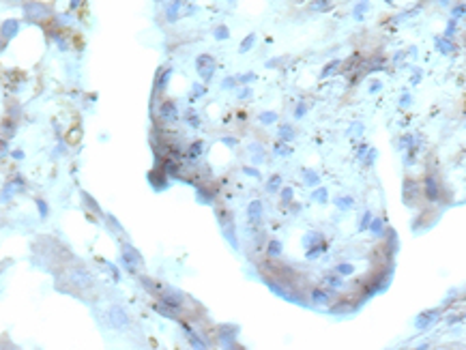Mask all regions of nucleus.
Instances as JSON below:
<instances>
[{"label": "nucleus", "mask_w": 466, "mask_h": 350, "mask_svg": "<svg viewBox=\"0 0 466 350\" xmlns=\"http://www.w3.org/2000/svg\"><path fill=\"white\" fill-rule=\"evenodd\" d=\"M384 224H387V219H382V217H372V222L370 226H367V230L374 234V236H381L384 232Z\"/></svg>", "instance_id": "obj_24"}, {"label": "nucleus", "mask_w": 466, "mask_h": 350, "mask_svg": "<svg viewBox=\"0 0 466 350\" xmlns=\"http://www.w3.org/2000/svg\"><path fill=\"white\" fill-rule=\"evenodd\" d=\"M322 282H324V286H329V290H335V288H342L344 286V279L342 275H338V273H327V275L322 277Z\"/></svg>", "instance_id": "obj_21"}, {"label": "nucleus", "mask_w": 466, "mask_h": 350, "mask_svg": "<svg viewBox=\"0 0 466 350\" xmlns=\"http://www.w3.org/2000/svg\"><path fill=\"white\" fill-rule=\"evenodd\" d=\"M421 78H424V73H421V71H415V75H413V80H410V84H417V82H419V80Z\"/></svg>", "instance_id": "obj_59"}, {"label": "nucleus", "mask_w": 466, "mask_h": 350, "mask_svg": "<svg viewBox=\"0 0 466 350\" xmlns=\"http://www.w3.org/2000/svg\"><path fill=\"white\" fill-rule=\"evenodd\" d=\"M7 140H4V138H0V155H4V153H7Z\"/></svg>", "instance_id": "obj_58"}, {"label": "nucleus", "mask_w": 466, "mask_h": 350, "mask_svg": "<svg viewBox=\"0 0 466 350\" xmlns=\"http://www.w3.org/2000/svg\"><path fill=\"white\" fill-rule=\"evenodd\" d=\"M335 206H338L339 211H350V208L355 206V198L352 196H338L335 198Z\"/></svg>", "instance_id": "obj_27"}, {"label": "nucleus", "mask_w": 466, "mask_h": 350, "mask_svg": "<svg viewBox=\"0 0 466 350\" xmlns=\"http://www.w3.org/2000/svg\"><path fill=\"white\" fill-rule=\"evenodd\" d=\"M331 7H333L331 0H312V4H310V9L318 11V13H320V11H329Z\"/></svg>", "instance_id": "obj_36"}, {"label": "nucleus", "mask_w": 466, "mask_h": 350, "mask_svg": "<svg viewBox=\"0 0 466 350\" xmlns=\"http://www.w3.org/2000/svg\"><path fill=\"white\" fill-rule=\"evenodd\" d=\"M258 121L262 123V125H275V123L279 121V114L277 112H260V116H258Z\"/></svg>", "instance_id": "obj_32"}, {"label": "nucleus", "mask_w": 466, "mask_h": 350, "mask_svg": "<svg viewBox=\"0 0 466 350\" xmlns=\"http://www.w3.org/2000/svg\"><path fill=\"white\" fill-rule=\"evenodd\" d=\"M449 2H451V0H441V4H449Z\"/></svg>", "instance_id": "obj_61"}, {"label": "nucleus", "mask_w": 466, "mask_h": 350, "mask_svg": "<svg viewBox=\"0 0 466 350\" xmlns=\"http://www.w3.org/2000/svg\"><path fill=\"white\" fill-rule=\"evenodd\" d=\"M123 265H125V268H129V271H135V267L138 265H142V256H140V251L135 249V247H131V245H123Z\"/></svg>", "instance_id": "obj_8"}, {"label": "nucleus", "mask_w": 466, "mask_h": 350, "mask_svg": "<svg viewBox=\"0 0 466 350\" xmlns=\"http://www.w3.org/2000/svg\"><path fill=\"white\" fill-rule=\"evenodd\" d=\"M333 299L331 290L329 288H314L312 290V303L314 305H329Z\"/></svg>", "instance_id": "obj_14"}, {"label": "nucleus", "mask_w": 466, "mask_h": 350, "mask_svg": "<svg viewBox=\"0 0 466 350\" xmlns=\"http://www.w3.org/2000/svg\"><path fill=\"white\" fill-rule=\"evenodd\" d=\"M436 47H438V50H441L443 54L456 52V45H453L451 39H447V37H438V39H436Z\"/></svg>", "instance_id": "obj_28"}, {"label": "nucleus", "mask_w": 466, "mask_h": 350, "mask_svg": "<svg viewBox=\"0 0 466 350\" xmlns=\"http://www.w3.org/2000/svg\"><path fill=\"white\" fill-rule=\"evenodd\" d=\"M243 174H247V176H254V179H260V172L254 168V165H245L243 168Z\"/></svg>", "instance_id": "obj_54"}, {"label": "nucleus", "mask_w": 466, "mask_h": 350, "mask_svg": "<svg viewBox=\"0 0 466 350\" xmlns=\"http://www.w3.org/2000/svg\"><path fill=\"white\" fill-rule=\"evenodd\" d=\"M148 181H150V185H153L157 191L168 189V174H166L164 170H153V172H148Z\"/></svg>", "instance_id": "obj_13"}, {"label": "nucleus", "mask_w": 466, "mask_h": 350, "mask_svg": "<svg viewBox=\"0 0 466 350\" xmlns=\"http://www.w3.org/2000/svg\"><path fill=\"white\" fill-rule=\"evenodd\" d=\"M357 268H355V265H350V262H339L338 267H335V273L338 275H342V277H348V275H352Z\"/></svg>", "instance_id": "obj_34"}, {"label": "nucleus", "mask_w": 466, "mask_h": 350, "mask_svg": "<svg viewBox=\"0 0 466 350\" xmlns=\"http://www.w3.org/2000/svg\"><path fill=\"white\" fill-rule=\"evenodd\" d=\"M312 202H318V204H327L329 202V191L327 187H316V189L312 191Z\"/></svg>", "instance_id": "obj_26"}, {"label": "nucleus", "mask_w": 466, "mask_h": 350, "mask_svg": "<svg viewBox=\"0 0 466 350\" xmlns=\"http://www.w3.org/2000/svg\"><path fill=\"white\" fill-rule=\"evenodd\" d=\"M170 78H172V69H166V71H161L159 78H157V84H155V93L164 90L166 86H168V82H170Z\"/></svg>", "instance_id": "obj_29"}, {"label": "nucleus", "mask_w": 466, "mask_h": 350, "mask_svg": "<svg viewBox=\"0 0 466 350\" xmlns=\"http://www.w3.org/2000/svg\"><path fill=\"white\" fill-rule=\"evenodd\" d=\"M355 309H357V303H355V301L342 299V301H335L329 311H331V314H338V316H344V314H350V311H355Z\"/></svg>", "instance_id": "obj_12"}, {"label": "nucleus", "mask_w": 466, "mask_h": 350, "mask_svg": "<svg viewBox=\"0 0 466 350\" xmlns=\"http://www.w3.org/2000/svg\"><path fill=\"white\" fill-rule=\"evenodd\" d=\"M339 67H342V61H331V62L327 64V67L322 69V73H320V75H322V78H329V75H331V73H335Z\"/></svg>", "instance_id": "obj_40"}, {"label": "nucleus", "mask_w": 466, "mask_h": 350, "mask_svg": "<svg viewBox=\"0 0 466 350\" xmlns=\"http://www.w3.org/2000/svg\"><path fill=\"white\" fill-rule=\"evenodd\" d=\"M18 32H20V21L18 20H7V21H2V26H0V37H2L4 41L13 39Z\"/></svg>", "instance_id": "obj_15"}, {"label": "nucleus", "mask_w": 466, "mask_h": 350, "mask_svg": "<svg viewBox=\"0 0 466 350\" xmlns=\"http://www.w3.org/2000/svg\"><path fill=\"white\" fill-rule=\"evenodd\" d=\"M421 193L425 196L427 202H438L441 200V187H438V181L434 174H425L424 185H421Z\"/></svg>", "instance_id": "obj_5"}, {"label": "nucleus", "mask_w": 466, "mask_h": 350, "mask_svg": "<svg viewBox=\"0 0 466 350\" xmlns=\"http://www.w3.org/2000/svg\"><path fill=\"white\" fill-rule=\"evenodd\" d=\"M441 318V308H434V309H425V311H421L419 316L415 318V327L417 329H430L432 325H436V320Z\"/></svg>", "instance_id": "obj_7"}, {"label": "nucleus", "mask_w": 466, "mask_h": 350, "mask_svg": "<svg viewBox=\"0 0 466 350\" xmlns=\"http://www.w3.org/2000/svg\"><path fill=\"white\" fill-rule=\"evenodd\" d=\"M155 309H157V314H161V316H164V318H170V320H178V314H176V311H174V309H170V308H168L166 303H161V301H159V303L155 305Z\"/></svg>", "instance_id": "obj_30"}, {"label": "nucleus", "mask_w": 466, "mask_h": 350, "mask_svg": "<svg viewBox=\"0 0 466 350\" xmlns=\"http://www.w3.org/2000/svg\"><path fill=\"white\" fill-rule=\"evenodd\" d=\"M157 116H159V121L164 123H176L178 121V107L174 101L170 99H164L157 107Z\"/></svg>", "instance_id": "obj_6"}, {"label": "nucleus", "mask_w": 466, "mask_h": 350, "mask_svg": "<svg viewBox=\"0 0 466 350\" xmlns=\"http://www.w3.org/2000/svg\"><path fill=\"white\" fill-rule=\"evenodd\" d=\"M107 318H110V325L114 327V329H125V327L129 325V318H127V314L123 311V308H110V311H107Z\"/></svg>", "instance_id": "obj_10"}, {"label": "nucleus", "mask_w": 466, "mask_h": 350, "mask_svg": "<svg viewBox=\"0 0 466 350\" xmlns=\"http://www.w3.org/2000/svg\"><path fill=\"white\" fill-rule=\"evenodd\" d=\"M215 193H217V187H211V185H202V183H198L196 185V198L198 202L202 204H211L215 200Z\"/></svg>", "instance_id": "obj_11"}, {"label": "nucleus", "mask_w": 466, "mask_h": 350, "mask_svg": "<svg viewBox=\"0 0 466 350\" xmlns=\"http://www.w3.org/2000/svg\"><path fill=\"white\" fill-rule=\"evenodd\" d=\"M297 136V131H295V127L288 125V123H284V125H279L277 129V138L281 140V142H290V140H295Z\"/></svg>", "instance_id": "obj_22"}, {"label": "nucleus", "mask_w": 466, "mask_h": 350, "mask_svg": "<svg viewBox=\"0 0 466 350\" xmlns=\"http://www.w3.org/2000/svg\"><path fill=\"white\" fill-rule=\"evenodd\" d=\"M324 241V236L320 234V232H316V230H310V232H305L303 234V239H301V243H303V247H312V245H318V243H322Z\"/></svg>", "instance_id": "obj_19"}, {"label": "nucleus", "mask_w": 466, "mask_h": 350, "mask_svg": "<svg viewBox=\"0 0 466 350\" xmlns=\"http://www.w3.org/2000/svg\"><path fill=\"white\" fill-rule=\"evenodd\" d=\"M13 133H15V121H11V118H4L2 125H0V138L9 140V138H13Z\"/></svg>", "instance_id": "obj_25"}, {"label": "nucleus", "mask_w": 466, "mask_h": 350, "mask_svg": "<svg viewBox=\"0 0 466 350\" xmlns=\"http://www.w3.org/2000/svg\"><path fill=\"white\" fill-rule=\"evenodd\" d=\"M236 82L243 84V86H249L252 82H256V73H241V75H236Z\"/></svg>", "instance_id": "obj_44"}, {"label": "nucleus", "mask_w": 466, "mask_h": 350, "mask_svg": "<svg viewBox=\"0 0 466 350\" xmlns=\"http://www.w3.org/2000/svg\"><path fill=\"white\" fill-rule=\"evenodd\" d=\"M361 133H363V125H361V123H355V125L348 129V136L350 138H359Z\"/></svg>", "instance_id": "obj_49"}, {"label": "nucleus", "mask_w": 466, "mask_h": 350, "mask_svg": "<svg viewBox=\"0 0 466 350\" xmlns=\"http://www.w3.org/2000/svg\"><path fill=\"white\" fill-rule=\"evenodd\" d=\"M13 157H15V159H21V157H24V153H21V150H13Z\"/></svg>", "instance_id": "obj_60"}, {"label": "nucleus", "mask_w": 466, "mask_h": 350, "mask_svg": "<svg viewBox=\"0 0 466 350\" xmlns=\"http://www.w3.org/2000/svg\"><path fill=\"white\" fill-rule=\"evenodd\" d=\"M236 325H217V329H215V340L219 342L221 348H241V344H236Z\"/></svg>", "instance_id": "obj_2"}, {"label": "nucleus", "mask_w": 466, "mask_h": 350, "mask_svg": "<svg viewBox=\"0 0 466 350\" xmlns=\"http://www.w3.org/2000/svg\"><path fill=\"white\" fill-rule=\"evenodd\" d=\"M421 183L413 179V176H406L404 183H402V200L406 206H410V208H415V206H419V200H421Z\"/></svg>", "instance_id": "obj_1"}, {"label": "nucleus", "mask_w": 466, "mask_h": 350, "mask_svg": "<svg viewBox=\"0 0 466 350\" xmlns=\"http://www.w3.org/2000/svg\"><path fill=\"white\" fill-rule=\"evenodd\" d=\"M275 155H279V157H290L292 148L288 146V142H281V140H279V142L275 144Z\"/></svg>", "instance_id": "obj_38"}, {"label": "nucleus", "mask_w": 466, "mask_h": 350, "mask_svg": "<svg viewBox=\"0 0 466 350\" xmlns=\"http://www.w3.org/2000/svg\"><path fill=\"white\" fill-rule=\"evenodd\" d=\"M279 196H281V204H284V206H290L292 200H295V189H292V187H284V185H281Z\"/></svg>", "instance_id": "obj_33"}, {"label": "nucleus", "mask_w": 466, "mask_h": 350, "mask_svg": "<svg viewBox=\"0 0 466 350\" xmlns=\"http://www.w3.org/2000/svg\"><path fill=\"white\" fill-rule=\"evenodd\" d=\"M301 176H303V183H305L307 187H318V185H320V174L314 172V170H310V168L301 170Z\"/></svg>", "instance_id": "obj_20"}, {"label": "nucleus", "mask_w": 466, "mask_h": 350, "mask_svg": "<svg viewBox=\"0 0 466 350\" xmlns=\"http://www.w3.org/2000/svg\"><path fill=\"white\" fill-rule=\"evenodd\" d=\"M281 251H284V243H281L279 239H271L267 243V251H264V256L271 258V260H277L281 256Z\"/></svg>", "instance_id": "obj_16"}, {"label": "nucleus", "mask_w": 466, "mask_h": 350, "mask_svg": "<svg viewBox=\"0 0 466 350\" xmlns=\"http://www.w3.org/2000/svg\"><path fill=\"white\" fill-rule=\"evenodd\" d=\"M187 123H189V127H193V129H198L200 125H202V121H200V114H198V112H189V114H187Z\"/></svg>", "instance_id": "obj_45"}, {"label": "nucleus", "mask_w": 466, "mask_h": 350, "mask_svg": "<svg viewBox=\"0 0 466 350\" xmlns=\"http://www.w3.org/2000/svg\"><path fill=\"white\" fill-rule=\"evenodd\" d=\"M187 340H189V346H191V348L204 350V348L211 346L207 337H202V335H200V333H196V331H189V333H187Z\"/></svg>", "instance_id": "obj_18"}, {"label": "nucleus", "mask_w": 466, "mask_h": 350, "mask_svg": "<svg viewBox=\"0 0 466 350\" xmlns=\"http://www.w3.org/2000/svg\"><path fill=\"white\" fill-rule=\"evenodd\" d=\"M327 249V243H318V245H312V247H307L305 249V260H318L320 258V254Z\"/></svg>", "instance_id": "obj_23"}, {"label": "nucleus", "mask_w": 466, "mask_h": 350, "mask_svg": "<svg viewBox=\"0 0 466 350\" xmlns=\"http://www.w3.org/2000/svg\"><path fill=\"white\" fill-rule=\"evenodd\" d=\"M410 103H413V97H410L408 93L402 95V99H400V105H402V107H408Z\"/></svg>", "instance_id": "obj_56"}, {"label": "nucleus", "mask_w": 466, "mask_h": 350, "mask_svg": "<svg viewBox=\"0 0 466 350\" xmlns=\"http://www.w3.org/2000/svg\"><path fill=\"white\" fill-rule=\"evenodd\" d=\"M24 15L28 21H35V24H43L47 18H50V7L43 2H37V0H30V2L24 4Z\"/></svg>", "instance_id": "obj_3"}, {"label": "nucleus", "mask_w": 466, "mask_h": 350, "mask_svg": "<svg viewBox=\"0 0 466 350\" xmlns=\"http://www.w3.org/2000/svg\"><path fill=\"white\" fill-rule=\"evenodd\" d=\"M254 43H256V35H254V32H249V35L245 37V39L241 41V45H238V52H241V54L249 52V50H252V47H254Z\"/></svg>", "instance_id": "obj_35"}, {"label": "nucleus", "mask_w": 466, "mask_h": 350, "mask_svg": "<svg viewBox=\"0 0 466 350\" xmlns=\"http://www.w3.org/2000/svg\"><path fill=\"white\" fill-rule=\"evenodd\" d=\"M219 142L224 144V146H228V148H236L238 140H236V138H230V136H221V138H219Z\"/></svg>", "instance_id": "obj_48"}, {"label": "nucleus", "mask_w": 466, "mask_h": 350, "mask_svg": "<svg viewBox=\"0 0 466 350\" xmlns=\"http://www.w3.org/2000/svg\"><path fill=\"white\" fill-rule=\"evenodd\" d=\"M372 217H374V215H372L370 211H365V213L361 215V219H359V232H365L367 226H370V222H372Z\"/></svg>", "instance_id": "obj_43"}, {"label": "nucleus", "mask_w": 466, "mask_h": 350, "mask_svg": "<svg viewBox=\"0 0 466 350\" xmlns=\"http://www.w3.org/2000/svg\"><path fill=\"white\" fill-rule=\"evenodd\" d=\"M262 146H260V144H249V153H252L254 155V161H256V164H260V161H262L264 159V155H262Z\"/></svg>", "instance_id": "obj_41"}, {"label": "nucleus", "mask_w": 466, "mask_h": 350, "mask_svg": "<svg viewBox=\"0 0 466 350\" xmlns=\"http://www.w3.org/2000/svg\"><path fill=\"white\" fill-rule=\"evenodd\" d=\"M82 198H84V202H86V206H88V208H90V211H95L97 215H104V213H101V208H99V204H97V202H95V200H93V198H90V196H88V193H86V191L82 193Z\"/></svg>", "instance_id": "obj_42"}, {"label": "nucleus", "mask_w": 466, "mask_h": 350, "mask_svg": "<svg viewBox=\"0 0 466 350\" xmlns=\"http://www.w3.org/2000/svg\"><path fill=\"white\" fill-rule=\"evenodd\" d=\"M185 153H187V159H189V161H198V159L204 155V142H202V140H196V142H191Z\"/></svg>", "instance_id": "obj_17"}, {"label": "nucleus", "mask_w": 466, "mask_h": 350, "mask_svg": "<svg viewBox=\"0 0 466 350\" xmlns=\"http://www.w3.org/2000/svg\"><path fill=\"white\" fill-rule=\"evenodd\" d=\"M37 206H39V213H41V217H47V202H43V200H37Z\"/></svg>", "instance_id": "obj_55"}, {"label": "nucleus", "mask_w": 466, "mask_h": 350, "mask_svg": "<svg viewBox=\"0 0 466 350\" xmlns=\"http://www.w3.org/2000/svg\"><path fill=\"white\" fill-rule=\"evenodd\" d=\"M238 82H236V78H224V82H221V88L224 90H230V88H236Z\"/></svg>", "instance_id": "obj_51"}, {"label": "nucleus", "mask_w": 466, "mask_h": 350, "mask_svg": "<svg viewBox=\"0 0 466 350\" xmlns=\"http://www.w3.org/2000/svg\"><path fill=\"white\" fill-rule=\"evenodd\" d=\"M196 69H198L200 78H202V82H211L215 69H217V62H215V58L211 56V54H200L196 58Z\"/></svg>", "instance_id": "obj_4"}, {"label": "nucleus", "mask_w": 466, "mask_h": 350, "mask_svg": "<svg viewBox=\"0 0 466 350\" xmlns=\"http://www.w3.org/2000/svg\"><path fill=\"white\" fill-rule=\"evenodd\" d=\"M230 2H236V0H230Z\"/></svg>", "instance_id": "obj_63"}, {"label": "nucleus", "mask_w": 466, "mask_h": 350, "mask_svg": "<svg viewBox=\"0 0 466 350\" xmlns=\"http://www.w3.org/2000/svg\"><path fill=\"white\" fill-rule=\"evenodd\" d=\"M305 114H307V103H305V101H299L297 107H295V118H297V121H301Z\"/></svg>", "instance_id": "obj_46"}, {"label": "nucleus", "mask_w": 466, "mask_h": 350, "mask_svg": "<svg viewBox=\"0 0 466 350\" xmlns=\"http://www.w3.org/2000/svg\"><path fill=\"white\" fill-rule=\"evenodd\" d=\"M11 2H21V0H11Z\"/></svg>", "instance_id": "obj_62"}, {"label": "nucleus", "mask_w": 466, "mask_h": 350, "mask_svg": "<svg viewBox=\"0 0 466 350\" xmlns=\"http://www.w3.org/2000/svg\"><path fill=\"white\" fill-rule=\"evenodd\" d=\"M204 93H207V88H204V84H193L191 86V95H189V101L191 103H196V99H200Z\"/></svg>", "instance_id": "obj_39"}, {"label": "nucleus", "mask_w": 466, "mask_h": 350, "mask_svg": "<svg viewBox=\"0 0 466 350\" xmlns=\"http://www.w3.org/2000/svg\"><path fill=\"white\" fill-rule=\"evenodd\" d=\"M456 28H458V24H456V20H449V24H447V30H445V37L447 39H451L453 35H456Z\"/></svg>", "instance_id": "obj_50"}, {"label": "nucleus", "mask_w": 466, "mask_h": 350, "mask_svg": "<svg viewBox=\"0 0 466 350\" xmlns=\"http://www.w3.org/2000/svg\"><path fill=\"white\" fill-rule=\"evenodd\" d=\"M381 88H382V84L378 82V80H374V82H372V86H370V93H378V90H381Z\"/></svg>", "instance_id": "obj_57"}, {"label": "nucleus", "mask_w": 466, "mask_h": 350, "mask_svg": "<svg viewBox=\"0 0 466 350\" xmlns=\"http://www.w3.org/2000/svg\"><path fill=\"white\" fill-rule=\"evenodd\" d=\"M451 13H453V20H460V18H462V15H464V2H458L456 7H453Z\"/></svg>", "instance_id": "obj_53"}, {"label": "nucleus", "mask_w": 466, "mask_h": 350, "mask_svg": "<svg viewBox=\"0 0 466 350\" xmlns=\"http://www.w3.org/2000/svg\"><path fill=\"white\" fill-rule=\"evenodd\" d=\"M238 101H245V99H249V97H252V88H249V86H243V88L241 90H238Z\"/></svg>", "instance_id": "obj_52"}, {"label": "nucleus", "mask_w": 466, "mask_h": 350, "mask_svg": "<svg viewBox=\"0 0 466 350\" xmlns=\"http://www.w3.org/2000/svg\"><path fill=\"white\" fill-rule=\"evenodd\" d=\"M367 11V0H363L361 4H357V9L352 11V15H355V20H363V13Z\"/></svg>", "instance_id": "obj_47"}, {"label": "nucleus", "mask_w": 466, "mask_h": 350, "mask_svg": "<svg viewBox=\"0 0 466 350\" xmlns=\"http://www.w3.org/2000/svg\"><path fill=\"white\" fill-rule=\"evenodd\" d=\"M213 35H215V39H217V41H226L230 37V28H228V26H224V24H219V26H215Z\"/></svg>", "instance_id": "obj_37"}, {"label": "nucleus", "mask_w": 466, "mask_h": 350, "mask_svg": "<svg viewBox=\"0 0 466 350\" xmlns=\"http://www.w3.org/2000/svg\"><path fill=\"white\" fill-rule=\"evenodd\" d=\"M281 185H284V179H281L279 174H273L271 179L267 181V191L269 193H277L281 189Z\"/></svg>", "instance_id": "obj_31"}, {"label": "nucleus", "mask_w": 466, "mask_h": 350, "mask_svg": "<svg viewBox=\"0 0 466 350\" xmlns=\"http://www.w3.org/2000/svg\"><path fill=\"white\" fill-rule=\"evenodd\" d=\"M262 213H264V206L260 200H252L247 206V224L254 226V228H258L260 224H262Z\"/></svg>", "instance_id": "obj_9"}]
</instances>
